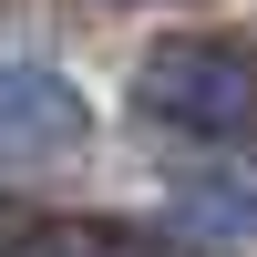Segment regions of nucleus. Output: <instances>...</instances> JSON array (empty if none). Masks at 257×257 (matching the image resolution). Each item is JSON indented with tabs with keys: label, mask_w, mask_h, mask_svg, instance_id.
Masks as SVG:
<instances>
[{
	"label": "nucleus",
	"mask_w": 257,
	"mask_h": 257,
	"mask_svg": "<svg viewBox=\"0 0 257 257\" xmlns=\"http://www.w3.org/2000/svg\"><path fill=\"white\" fill-rule=\"evenodd\" d=\"M144 113L185 144H247L257 134V52L247 41H155L144 52Z\"/></svg>",
	"instance_id": "obj_1"
},
{
	"label": "nucleus",
	"mask_w": 257,
	"mask_h": 257,
	"mask_svg": "<svg viewBox=\"0 0 257 257\" xmlns=\"http://www.w3.org/2000/svg\"><path fill=\"white\" fill-rule=\"evenodd\" d=\"M93 134V113H82L72 72H52V62H0V155H72V144Z\"/></svg>",
	"instance_id": "obj_2"
},
{
	"label": "nucleus",
	"mask_w": 257,
	"mask_h": 257,
	"mask_svg": "<svg viewBox=\"0 0 257 257\" xmlns=\"http://www.w3.org/2000/svg\"><path fill=\"white\" fill-rule=\"evenodd\" d=\"M11 257H155V247H123V237H93V226H52V237H21Z\"/></svg>",
	"instance_id": "obj_4"
},
{
	"label": "nucleus",
	"mask_w": 257,
	"mask_h": 257,
	"mask_svg": "<svg viewBox=\"0 0 257 257\" xmlns=\"http://www.w3.org/2000/svg\"><path fill=\"white\" fill-rule=\"evenodd\" d=\"M185 226L196 237H257V175L247 165H226V155H206L196 175H185Z\"/></svg>",
	"instance_id": "obj_3"
}]
</instances>
